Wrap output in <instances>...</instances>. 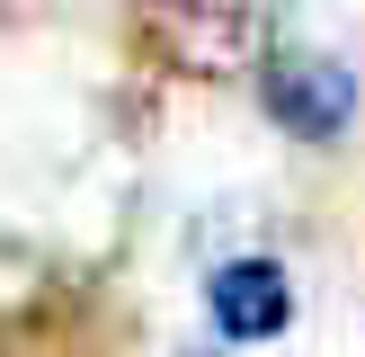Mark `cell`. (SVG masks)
<instances>
[{
	"mask_svg": "<svg viewBox=\"0 0 365 357\" xmlns=\"http://www.w3.org/2000/svg\"><path fill=\"white\" fill-rule=\"evenodd\" d=\"M134 36L152 63L223 81L241 63H267V0H134Z\"/></svg>",
	"mask_w": 365,
	"mask_h": 357,
	"instance_id": "obj_1",
	"label": "cell"
},
{
	"mask_svg": "<svg viewBox=\"0 0 365 357\" xmlns=\"http://www.w3.org/2000/svg\"><path fill=\"white\" fill-rule=\"evenodd\" d=\"M259 99H267V116H277L285 134H303V143H339L348 116H356L348 63H339V54H312V45H277L267 54L259 63Z\"/></svg>",
	"mask_w": 365,
	"mask_h": 357,
	"instance_id": "obj_2",
	"label": "cell"
},
{
	"mask_svg": "<svg viewBox=\"0 0 365 357\" xmlns=\"http://www.w3.org/2000/svg\"><path fill=\"white\" fill-rule=\"evenodd\" d=\"M205 303H214V331L241 339V348H259V339H277L285 321H294V286H285L277 259H232V268H214Z\"/></svg>",
	"mask_w": 365,
	"mask_h": 357,
	"instance_id": "obj_3",
	"label": "cell"
}]
</instances>
